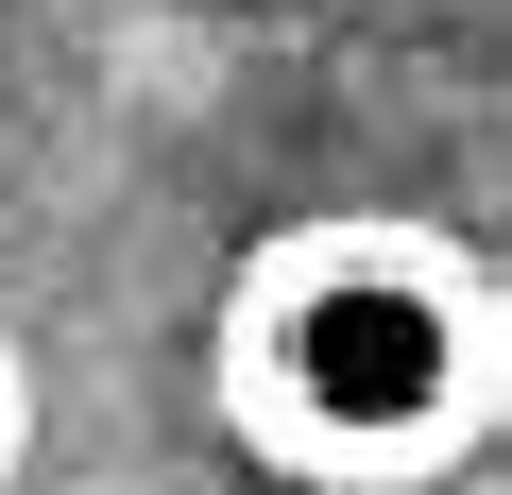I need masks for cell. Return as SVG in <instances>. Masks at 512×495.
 <instances>
[]
</instances>
